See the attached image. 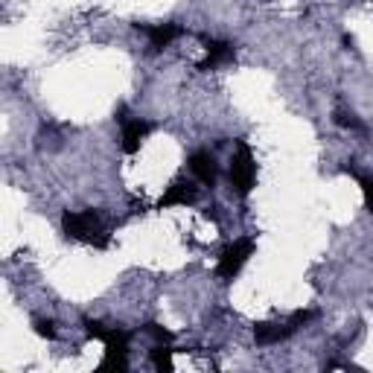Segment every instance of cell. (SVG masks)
I'll return each mask as SVG.
<instances>
[{
    "label": "cell",
    "instance_id": "3",
    "mask_svg": "<svg viewBox=\"0 0 373 373\" xmlns=\"http://www.w3.org/2000/svg\"><path fill=\"white\" fill-rule=\"evenodd\" d=\"M254 239H236L234 245H228L219 257V266H216V274L222 280H234L236 274L242 271V266L248 263V257L254 254Z\"/></svg>",
    "mask_w": 373,
    "mask_h": 373
},
{
    "label": "cell",
    "instance_id": "17",
    "mask_svg": "<svg viewBox=\"0 0 373 373\" xmlns=\"http://www.w3.org/2000/svg\"><path fill=\"white\" fill-rule=\"evenodd\" d=\"M312 318H315V312H306V310H303V312H295V315H291V321H289V323L298 330V327H306V323H310Z\"/></svg>",
    "mask_w": 373,
    "mask_h": 373
},
{
    "label": "cell",
    "instance_id": "12",
    "mask_svg": "<svg viewBox=\"0 0 373 373\" xmlns=\"http://www.w3.org/2000/svg\"><path fill=\"white\" fill-rule=\"evenodd\" d=\"M125 367H128L125 353H105V359L100 365V370H125Z\"/></svg>",
    "mask_w": 373,
    "mask_h": 373
},
{
    "label": "cell",
    "instance_id": "14",
    "mask_svg": "<svg viewBox=\"0 0 373 373\" xmlns=\"http://www.w3.org/2000/svg\"><path fill=\"white\" fill-rule=\"evenodd\" d=\"M146 333H149L158 344H172V333H169V330H164L160 323H146Z\"/></svg>",
    "mask_w": 373,
    "mask_h": 373
},
{
    "label": "cell",
    "instance_id": "4",
    "mask_svg": "<svg viewBox=\"0 0 373 373\" xmlns=\"http://www.w3.org/2000/svg\"><path fill=\"white\" fill-rule=\"evenodd\" d=\"M204 44H207V56L199 61V70H216L219 64H231L236 59V47L231 41L204 38Z\"/></svg>",
    "mask_w": 373,
    "mask_h": 373
},
{
    "label": "cell",
    "instance_id": "7",
    "mask_svg": "<svg viewBox=\"0 0 373 373\" xmlns=\"http://www.w3.org/2000/svg\"><path fill=\"white\" fill-rule=\"evenodd\" d=\"M149 132H152V125L146 120H125L123 123V152L135 155L143 146V140L149 137Z\"/></svg>",
    "mask_w": 373,
    "mask_h": 373
},
{
    "label": "cell",
    "instance_id": "16",
    "mask_svg": "<svg viewBox=\"0 0 373 373\" xmlns=\"http://www.w3.org/2000/svg\"><path fill=\"white\" fill-rule=\"evenodd\" d=\"M85 333H88V338H96V342H105V335H108V330L102 327L100 321H85Z\"/></svg>",
    "mask_w": 373,
    "mask_h": 373
},
{
    "label": "cell",
    "instance_id": "5",
    "mask_svg": "<svg viewBox=\"0 0 373 373\" xmlns=\"http://www.w3.org/2000/svg\"><path fill=\"white\" fill-rule=\"evenodd\" d=\"M196 187H192L190 181H172L169 187H167V192L160 196V201H158V207L160 210H169V207H187V204H192L196 201Z\"/></svg>",
    "mask_w": 373,
    "mask_h": 373
},
{
    "label": "cell",
    "instance_id": "1",
    "mask_svg": "<svg viewBox=\"0 0 373 373\" xmlns=\"http://www.w3.org/2000/svg\"><path fill=\"white\" fill-rule=\"evenodd\" d=\"M61 228L68 236L82 239V242H96V245H105V239H100L102 234V213L100 210H79V213H64L61 216Z\"/></svg>",
    "mask_w": 373,
    "mask_h": 373
},
{
    "label": "cell",
    "instance_id": "13",
    "mask_svg": "<svg viewBox=\"0 0 373 373\" xmlns=\"http://www.w3.org/2000/svg\"><path fill=\"white\" fill-rule=\"evenodd\" d=\"M32 327H36V333L41 335V338H47V342H56V321H50V318H38L36 323H32Z\"/></svg>",
    "mask_w": 373,
    "mask_h": 373
},
{
    "label": "cell",
    "instance_id": "9",
    "mask_svg": "<svg viewBox=\"0 0 373 373\" xmlns=\"http://www.w3.org/2000/svg\"><path fill=\"white\" fill-rule=\"evenodd\" d=\"M137 29H143L146 36H149V41H152L155 50H164V47H169V44L184 32L178 24H158V26H140V24H137Z\"/></svg>",
    "mask_w": 373,
    "mask_h": 373
},
{
    "label": "cell",
    "instance_id": "15",
    "mask_svg": "<svg viewBox=\"0 0 373 373\" xmlns=\"http://www.w3.org/2000/svg\"><path fill=\"white\" fill-rule=\"evenodd\" d=\"M356 178H359V187L365 192V204H367V210L373 213V175H356Z\"/></svg>",
    "mask_w": 373,
    "mask_h": 373
},
{
    "label": "cell",
    "instance_id": "10",
    "mask_svg": "<svg viewBox=\"0 0 373 373\" xmlns=\"http://www.w3.org/2000/svg\"><path fill=\"white\" fill-rule=\"evenodd\" d=\"M172 347L169 344H158L155 350H152V365L160 370V373H172Z\"/></svg>",
    "mask_w": 373,
    "mask_h": 373
},
{
    "label": "cell",
    "instance_id": "2",
    "mask_svg": "<svg viewBox=\"0 0 373 373\" xmlns=\"http://www.w3.org/2000/svg\"><path fill=\"white\" fill-rule=\"evenodd\" d=\"M257 181V164H254V155H251V146L245 140L236 143V152L231 158V184L239 196H248L254 190Z\"/></svg>",
    "mask_w": 373,
    "mask_h": 373
},
{
    "label": "cell",
    "instance_id": "11",
    "mask_svg": "<svg viewBox=\"0 0 373 373\" xmlns=\"http://www.w3.org/2000/svg\"><path fill=\"white\" fill-rule=\"evenodd\" d=\"M335 125H342V128H350V132H365V123L356 117V114H350V111H335Z\"/></svg>",
    "mask_w": 373,
    "mask_h": 373
},
{
    "label": "cell",
    "instance_id": "8",
    "mask_svg": "<svg viewBox=\"0 0 373 373\" xmlns=\"http://www.w3.org/2000/svg\"><path fill=\"white\" fill-rule=\"evenodd\" d=\"M295 333V327L291 323H268V321H263V323H254V342L257 344H280V342H286V338Z\"/></svg>",
    "mask_w": 373,
    "mask_h": 373
},
{
    "label": "cell",
    "instance_id": "6",
    "mask_svg": "<svg viewBox=\"0 0 373 373\" xmlns=\"http://www.w3.org/2000/svg\"><path fill=\"white\" fill-rule=\"evenodd\" d=\"M190 172L196 175L204 187H213V184H216V178H219L216 158L210 155V152H204V149L192 152V155H190Z\"/></svg>",
    "mask_w": 373,
    "mask_h": 373
}]
</instances>
